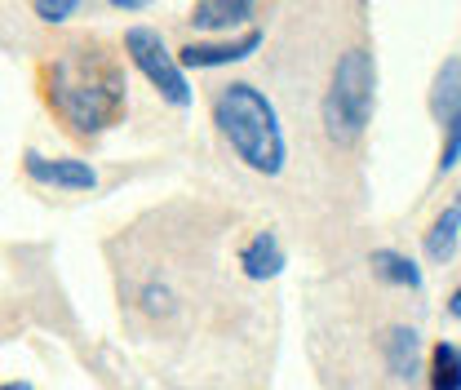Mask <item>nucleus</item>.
<instances>
[{
  "label": "nucleus",
  "instance_id": "obj_12",
  "mask_svg": "<svg viewBox=\"0 0 461 390\" xmlns=\"http://www.w3.org/2000/svg\"><path fill=\"white\" fill-rule=\"evenodd\" d=\"M368 267H373V276L386 279V284L421 288V271H417V262H412V258H403V253H395V249H373Z\"/></svg>",
  "mask_w": 461,
  "mask_h": 390
},
{
  "label": "nucleus",
  "instance_id": "obj_7",
  "mask_svg": "<svg viewBox=\"0 0 461 390\" xmlns=\"http://www.w3.org/2000/svg\"><path fill=\"white\" fill-rule=\"evenodd\" d=\"M23 168L36 186H54V191H94L98 186V168L71 156H41V151H23Z\"/></svg>",
  "mask_w": 461,
  "mask_h": 390
},
{
  "label": "nucleus",
  "instance_id": "obj_16",
  "mask_svg": "<svg viewBox=\"0 0 461 390\" xmlns=\"http://www.w3.org/2000/svg\"><path fill=\"white\" fill-rule=\"evenodd\" d=\"M107 5H112V9H147L151 0H107Z\"/></svg>",
  "mask_w": 461,
  "mask_h": 390
},
{
  "label": "nucleus",
  "instance_id": "obj_9",
  "mask_svg": "<svg viewBox=\"0 0 461 390\" xmlns=\"http://www.w3.org/2000/svg\"><path fill=\"white\" fill-rule=\"evenodd\" d=\"M240 271L249 279H276L285 271V249H280L276 231H258V235L240 249Z\"/></svg>",
  "mask_w": 461,
  "mask_h": 390
},
{
  "label": "nucleus",
  "instance_id": "obj_14",
  "mask_svg": "<svg viewBox=\"0 0 461 390\" xmlns=\"http://www.w3.org/2000/svg\"><path fill=\"white\" fill-rule=\"evenodd\" d=\"M76 5L80 0H32V9H36L41 23H67L76 14Z\"/></svg>",
  "mask_w": 461,
  "mask_h": 390
},
{
  "label": "nucleus",
  "instance_id": "obj_5",
  "mask_svg": "<svg viewBox=\"0 0 461 390\" xmlns=\"http://www.w3.org/2000/svg\"><path fill=\"white\" fill-rule=\"evenodd\" d=\"M430 112L439 120V173H453L461 160V58H444L430 85Z\"/></svg>",
  "mask_w": 461,
  "mask_h": 390
},
{
  "label": "nucleus",
  "instance_id": "obj_3",
  "mask_svg": "<svg viewBox=\"0 0 461 390\" xmlns=\"http://www.w3.org/2000/svg\"><path fill=\"white\" fill-rule=\"evenodd\" d=\"M373 103H377V67L368 50H346L333 62V76H329V94L320 103V120H324V133L350 147L364 138L368 120H373Z\"/></svg>",
  "mask_w": 461,
  "mask_h": 390
},
{
  "label": "nucleus",
  "instance_id": "obj_10",
  "mask_svg": "<svg viewBox=\"0 0 461 390\" xmlns=\"http://www.w3.org/2000/svg\"><path fill=\"white\" fill-rule=\"evenodd\" d=\"M382 350H386V364H391L395 377H417V368H421V337H417V329H403V324L386 329Z\"/></svg>",
  "mask_w": 461,
  "mask_h": 390
},
{
  "label": "nucleus",
  "instance_id": "obj_13",
  "mask_svg": "<svg viewBox=\"0 0 461 390\" xmlns=\"http://www.w3.org/2000/svg\"><path fill=\"white\" fill-rule=\"evenodd\" d=\"M430 390H461V346L439 341L430 350Z\"/></svg>",
  "mask_w": 461,
  "mask_h": 390
},
{
  "label": "nucleus",
  "instance_id": "obj_8",
  "mask_svg": "<svg viewBox=\"0 0 461 390\" xmlns=\"http://www.w3.org/2000/svg\"><path fill=\"white\" fill-rule=\"evenodd\" d=\"M258 0H195L191 5V27L195 32H235L253 18Z\"/></svg>",
  "mask_w": 461,
  "mask_h": 390
},
{
  "label": "nucleus",
  "instance_id": "obj_6",
  "mask_svg": "<svg viewBox=\"0 0 461 390\" xmlns=\"http://www.w3.org/2000/svg\"><path fill=\"white\" fill-rule=\"evenodd\" d=\"M258 50H262V32L249 27V32L230 36V41H191V45L177 50V62H182V71H213V67L244 62V58L258 54Z\"/></svg>",
  "mask_w": 461,
  "mask_h": 390
},
{
  "label": "nucleus",
  "instance_id": "obj_2",
  "mask_svg": "<svg viewBox=\"0 0 461 390\" xmlns=\"http://www.w3.org/2000/svg\"><path fill=\"white\" fill-rule=\"evenodd\" d=\"M213 124H218V133L227 138V147L235 151V160H244L253 173L276 177L285 168L288 147H285V129H280V112L249 80H230V85L218 89Z\"/></svg>",
  "mask_w": 461,
  "mask_h": 390
},
{
  "label": "nucleus",
  "instance_id": "obj_11",
  "mask_svg": "<svg viewBox=\"0 0 461 390\" xmlns=\"http://www.w3.org/2000/svg\"><path fill=\"white\" fill-rule=\"evenodd\" d=\"M457 240H461V195L430 222V231H426V258L430 262H448L453 253H457Z\"/></svg>",
  "mask_w": 461,
  "mask_h": 390
},
{
  "label": "nucleus",
  "instance_id": "obj_15",
  "mask_svg": "<svg viewBox=\"0 0 461 390\" xmlns=\"http://www.w3.org/2000/svg\"><path fill=\"white\" fill-rule=\"evenodd\" d=\"M448 315H453V320H461V284L448 293Z\"/></svg>",
  "mask_w": 461,
  "mask_h": 390
},
{
  "label": "nucleus",
  "instance_id": "obj_1",
  "mask_svg": "<svg viewBox=\"0 0 461 390\" xmlns=\"http://www.w3.org/2000/svg\"><path fill=\"white\" fill-rule=\"evenodd\" d=\"M124 71L98 45H67L45 67V103L76 138H98L124 115Z\"/></svg>",
  "mask_w": 461,
  "mask_h": 390
},
{
  "label": "nucleus",
  "instance_id": "obj_17",
  "mask_svg": "<svg viewBox=\"0 0 461 390\" xmlns=\"http://www.w3.org/2000/svg\"><path fill=\"white\" fill-rule=\"evenodd\" d=\"M0 390H32V382H0Z\"/></svg>",
  "mask_w": 461,
  "mask_h": 390
},
{
  "label": "nucleus",
  "instance_id": "obj_4",
  "mask_svg": "<svg viewBox=\"0 0 461 390\" xmlns=\"http://www.w3.org/2000/svg\"><path fill=\"white\" fill-rule=\"evenodd\" d=\"M124 54L129 62L151 80V89L169 103V107H191V85H186V71L182 62L165 45V36L156 27H129L124 32Z\"/></svg>",
  "mask_w": 461,
  "mask_h": 390
}]
</instances>
